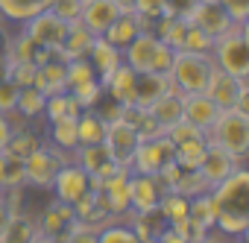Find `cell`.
<instances>
[{
  "mask_svg": "<svg viewBox=\"0 0 249 243\" xmlns=\"http://www.w3.org/2000/svg\"><path fill=\"white\" fill-rule=\"evenodd\" d=\"M208 144L231 153L234 158L246 161L249 153V111L240 108H220L217 120L211 123V129L205 132Z\"/></svg>",
  "mask_w": 249,
  "mask_h": 243,
  "instance_id": "1",
  "label": "cell"
},
{
  "mask_svg": "<svg viewBox=\"0 0 249 243\" xmlns=\"http://www.w3.org/2000/svg\"><path fill=\"white\" fill-rule=\"evenodd\" d=\"M73 161V153H65V150H56L50 147L47 141H41L27 158H24V173H27V185L38 188V191H50L53 185V176L62 164Z\"/></svg>",
  "mask_w": 249,
  "mask_h": 243,
  "instance_id": "5",
  "label": "cell"
},
{
  "mask_svg": "<svg viewBox=\"0 0 249 243\" xmlns=\"http://www.w3.org/2000/svg\"><path fill=\"white\" fill-rule=\"evenodd\" d=\"M94 38L97 35H91L85 27H82V21H73V24H68V35H65V44L53 53L56 59H62V62H71V59H82V56H88V50H91V44H94Z\"/></svg>",
  "mask_w": 249,
  "mask_h": 243,
  "instance_id": "21",
  "label": "cell"
},
{
  "mask_svg": "<svg viewBox=\"0 0 249 243\" xmlns=\"http://www.w3.org/2000/svg\"><path fill=\"white\" fill-rule=\"evenodd\" d=\"M30 243H59V240H56V237H50V234H41V231H38Z\"/></svg>",
  "mask_w": 249,
  "mask_h": 243,
  "instance_id": "50",
  "label": "cell"
},
{
  "mask_svg": "<svg viewBox=\"0 0 249 243\" xmlns=\"http://www.w3.org/2000/svg\"><path fill=\"white\" fill-rule=\"evenodd\" d=\"M76 220V214H73V205H68V202H62V199H53L44 211H41V217L36 220L38 223V231L41 234H50V237H62L65 231H68V226Z\"/></svg>",
  "mask_w": 249,
  "mask_h": 243,
  "instance_id": "18",
  "label": "cell"
},
{
  "mask_svg": "<svg viewBox=\"0 0 249 243\" xmlns=\"http://www.w3.org/2000/svg\"><path fill=\"white\" fill-rule=\"evenodd\" d=\"M141 33V27H138V21H135V15L132 12H123L106 33H103V38L108 41V44H114L117 50H123V47H126L135 35Z\"/></svg>",
  "mask_w": 249,
  "mask_h": 243,
  "instance_id": "28",
  "label": "cell"
},
{
  "mask_svg": "<svg viewBox=\"0 0 249 243\" xmlns=\"http://www.w3.org/2000/svg\"><path fill=\"white\" fill-rule=\"evenodd\" d=\"M214 59L211 53H191V50H173L170 62V79L179 94H205L208 79L214 76Z\"/></svg>",
  "mask_w": 249,
  "mask_h": 243,
  "instance_id": "2",
  "label": "cell"
},
{
  "mask_svg": "<svg viewBox=\"0 0 249 243\" xmlns=\"http://www.w3.org/2000/svg\"><path fill=\"white\" fill-rule=\"evenodd\" d=\"M164 12H167V0H135V3H132V15H135L141 33H150L153 21L161 18Z\"/></svg>",
  "mask_w": 249,
  "mask_h": 243,
  "instance_id": "36",
  "label": "cell"
},
{
  "mask_svg": "<svg viewBox=\"0 0 249 243\" xmlns=\"http://www.w3.org/2000/svg\"><path fill=\"white\" fill-rule=\"evenodd\" d=\"M164 182L159 176H147V173H129V208L135 214H147L159 208V199L164 193Z\"/></svg>",
  "mask_w": 249,
  "mask_h": 243,
  "instance_id": "12",
  "label": "cell"
},
{
  "mask_svg": "<svg viewBox=\"0 0 249 243\" xmlns=\"http://www.w3.org/2000/svg\"><path fill=\"white\" fill-rule=\"evenodd\" d=\"M82 0H53L50 3V9L65 21V24H73V21H79L82 18Z\"/></svg>",
  "mask_w": 249,
  "mask_h": 243,
  "instance_id": "44",
  "label": "cell"
},
{
  "mask_svg": "<svg viewBox=\"0 0 249 243\" xmlns=\"http://www.w3.org/2000/svg\"><path fill=\"white\" fill-rule=\"evenodd\" d=\"M36 234H38V223H36V217H30L24 211V214H12L9 217L3 234H0V243H30Z\"/></svg>",
  "mask_w": 249,
  "mask_h": 243,
  "instance_id": "27",
  "label": "cell"
},
{
  "mask_svg": "<svg viewBox=\"0 0 249 243\" xmlns=\"http://www.w3.org/2000/svg\"><path fill=\"white\" fill-rule=\"evenodd\" d=\"M176 91L173 88V79L170 73H138V82H135V105H153L159 97Z\"/></svg>",
  "mask_w": 249,
  "mask_h": 243,
  "instance_id": "20",
  "label": "cell"
},
{
  "mask_svg": "<svg viewBox=\"0 0 249 243\" xmlns=\"http://www.w3.org/2000/svg\"><path fill=\"white\" fill-rule=\"evenodd\" d=\"M246 27L249 24H231L223 35L214 38V47H211V59H214V68L229 73V76H237V79H246L249 76V41H246Z\"/></svg>",
  "mask_w": 249,
  "mask_h": 243,
  "instance_id": "3",
  "label": "cell"
},
{
  "mask_svg": "<svg viewBox=\"0 0 249 243\" xmlns=\"http://www.w3.org/2000/svg\"><path fill=\"white\" fill-rule=\"evenodd\" d=\"M237 243H240V240H237Z\"/></svg>",
  "mask_w": 249,
  "mask_h": 243,
  "instance_id": "56",
  "label": "cell"
},
{
  "mask_svg": "<svg viewBox=\"0 0 249 243\" xmlns=\"http://www.w3.org/2000/svg\"><path fill=\"white\" fill-rule=\"evenodd\" d=\"M147 111H150V117L156 120V126H159L161 132H167L170 126H176L179 120H182V94H179V91H170V94L159 97L153 105H147Z\"/></svg>",
  "mask_w": 249,
  "mask_h": 243,
  "instance_id": "22",
  "label": "cell"
},
{
  "mask_svg": "<svg viewBox=\"0 0 249 243\" xmlns=\"http://www.w3.org/2000/svg\"><path fill=\"white\" fill-rule=\"evenodd\" d=\"M231 24H249V0H217Z\"/></svg>",
  "mask_w": 249,
  "mask_h": 243,
  "instance_id": "46",
  "label": "cell"
},
{
  "mask_svg": "<svg viewBox=\"0 0 249 243\" xmlns=\"http://www.w3.org/2000/svg\"><path fill=\"white\" fill-rule=\"evenodd\" d=\"M211 196L223 211L249 214V170H246V164H240L231 176H226L220 185H214Z\"/></svg>",
  "mask_w": 249,
  "mask_h": 243,
  "instance_id": "9",
  "label": "cell"
},
{
  "mask_svg": "<svg viewBox=\"0 0 249 243\" xmlns=\"http://www.w3.org/2000/svg\"><path fill=\"white\" fill-rule=\"evenodd\" d=\"M185 21L191 24V27H199L202 33H208V35H223L229 27H231V21H229V15L223 12V6L220 3H202V0H196V3L191 6V12L185 15Z\"/></svg>",
  "mask_w": 249,
  "mask_h": 243,
  "instance_id": "13",
  "label": "cell"
},
{
  "mask_svg": "<svg viewBox=\"0 0 249 243\" xmlns=\"http://www.w3.org/2000/svg\"><path fill=\"white\" fill-rule=\"evenodd\" d=\"M21 33L36 44V47H44V50H59L65 44V35H68V24L53 12V9H44L38 15H33L30 21L21 24Z\"/></svg>",
  "mask_w": 249,
  "mask_h": 243,
  "instance_id": "7",
  "label": "cell"
},
{
  "mask_svg": "<svg viewBox=\"0 0 249 243\" xmlns=\"http://www.w3.org/2000/svg\"><path fill=\"white\" fill-rule=\"evenodd\" d=\"M138 144H141V135H138V129L129 123V120L117 117V120H108V123H106L103 147L108 150L111 161H117L120 167H126V170H129V164H132V156H135V147H138Z\"/></svg>",
  "mask_w": 249,
  "mask_h": 243,
  "instance_id": "8",
  "label": "cell"
},
{
  "mask_svg": "<svg viewBox=\"0 0 249 243\" xmlns=\"http://www.w3.org/2000/svg\"><path fill=\"white\" fill-rule=\"evenodd\" d=\"M0 56H3V50H0Z\"/></svg>",
  "mask_w": 249,
  "mask_h": 243,
  "instance_id": "54",
  "label": "cell"
},
{
  "mask_svg": "<svg viewBox=\"0 0 249 243\" xmlns=\"http://www.w3.org/2000/svg\"><path fill=\"white\" fill-rule=\"evenodd\" d=\"M103 135H106V120H103L94 108H82L79 117H76V138H79V147L103 144Z\"/></svg>",
  "mask_w": 249,
  "mask_h": 243,
  "instance_id": "25",
  "label": "cell"
},
{
  "mask_svg": "<svg viewBox=\"0 0 249 243\" xmlns=\"http://www.w3.org/2000/svg\"><path fill=\"white\" fill-rule=\"evenodd\" d=\"M50 3L53 0H0V18H3L9 27H21L33 15L50 9Z\"/></svg>",
  "mask_w": 249,
  "mask_h": 243,
  "instance_id": "23",
  "label": "cell"
},
{
  "mask_svg": "<svg viewBox=\"0 0 249 243\" xmlns=\"http://www.w3.org/2000/svg\"><path fill=\"white\" fill-rule=\"evenodd\" d=\"M79 103L73 100V94L71 91H56V94H50L47 97V103H44V117H47V123H53V120H59V117H79Z\"/></svg>",
  "mask_w": 249,
  "mask_h": 243,
  "instance_id": "29",
  "label": "cell"
},
{
  "mask_svg": "<svg viewBox=\"0 0 249 243\" xmlns=\"http://www.w3.org/2000/svg\"><path fill=\"white\" fill-rule=\"evenodd\" d=\"M205 150H208V138L176 144V167H182V170H199V164L205 158Z\"/></svg>",
  "mask_w": 249,
  "mask_h": 243,
  "instance_id": "34",
  "label": "cell"
},
{
  "mask_svg": "<svg viewBox=\"0 0 249 243\" xmlns=\"http://www.w3.org/2000/svg\"><path fill=\"white\" fill-rule=\"evenodd\" d=\"M173 62V47H167L153 33H138L123 47V65H129L135 73H167Z\"/></svg>",
  "mask_w": 249,
  "mask_h": 243,
  "instance_id": "4",
  "label": "cell"
},
{
  "mask_svg": "<svg viewBox=\"0 0 249 243\" xmlns=\"http://www.w3.org/2000/svg\"><path fill=\"white\" fill-rule=\"evenodd\" d=\"M44 103H47V94H41L36 85H27V88H18V103H15V114L24 117V120H36L41 111H44Z\"/></svg>",
  "mask_w": 249,
  "mask_h": 243,
  "instance_id": "31",
  "label": "cell"
},
{
  "mask_svg": "<svg viewBox=\"0 0 249 243\" xmlns=\"http://www.w3.org/2000/svg\"><path fill=\"white\" fill-rule=\"evenodd\" d=\"M97 243H138V234L132 231L129 223H123V220L114 217L97 231Z\"/></svg>",
  "mask_w": 249,
  "mask_h": 243,
  "instance_id": "37",
  "label": "cell"
},
{
  "mask_svg": "<svg viewBox=\"0 0 249 243\" xmlns=\"http://www.w3.org/2000/svg\"><path fill=\"white\" fill-rule=\"evenodd\" d=\"M59 243H97V228L85 226L82 220H73L68 226V231L59 237Z\"/></svg>",
  "mask_w": 249,
  "mask_h": 243,
  "instance_id": "42",
  "label": "cell"
},
{
  "mask_svg": "<svg viewBox=\"0 0 249 243\" xmlns=\"http://www.w3.org/2000/svg\"><path fill=\"white\" fill-rule=\"evenodd\" d=\"M214 228H217L220 234L231 237V240H243L246 231H249V214L223 211V208H220V214H217V220H214Z\"/></svg>",
  "mask_w": 249,
  "mask_h": 243,
  "instance_id": "33",
  "label": "cell"
},
{
  "mask_svg": "<svg viewBox=\"0 0 249 243\" xmlns=\"http://www.w3.org/2000/svg\"><path fill=\"white\" fill-rule=\"evenodd\" d=\"M138 243H159V237H144V240H138Z\"/></svg>",
  "mask_w": 249,
  "mask_h": 243,
  "instance_id": "52",
  "label": "cell"
},
{
  "mask_svg": "<svg viewBox=\"0 0 249 243\" xmlns=\"http://www.w3.org/2000/svg\"><path fill=\"white\" fill-rule=\"evenodd\" d=\"M120 15H123V9L114 3V0H85L79 21L91 35H103Z\"/></svg>",
  "mask_w": 249,
  "mask_h": 243,
  "instance_id": "14",
  "label": "cell"
},
{
  "mask_svg": "<svg viewBox=\"0 0 249 243\" xmlns=\"http://www.w3.org/2000/svg\"><path fill=\"white\" fill-rule=\"evenodd\" d=\"M170 164H176V144L167 135H153L144 138L135 147L129 173H147V176H161Z\"/></svg>",
  "mask_w": 249,
  "mask_h": 243,
  "instance_id": "6",
  "label": "cell"
},
{
  "mask_svg": "<svg viewBox=\"0 0 249 243\" xmlns=\"http://www.w3.org/2000/svg\"><path fill=\"white\" fill-rule=\"evenodd\" d=\"M217 214H220V205L214 202L211 191L191 196V205H188V217H191V220L202 223L205 228H214V220H217Z\"/></svg>",
  "mask_w": 249,
  "mask_h": 243,
  "instance_id": "32",
  "label": "cell"
},
{
  "mask_svg": "<svg viewBox=\"0 0 249 243\" xmlns=\"http://www.w3.org/2000/svg\"><path fill=\"white\" fill-rule=\"evenodd\" d=\"M73 161H76L85 173L97 176V173L111 161V156H108V150H106L103 144H88V147H76V150H73Z\"/></svg>",
  "mask_w": 249,
  "mask_h": 243,
  "instance_id": "30",
  "label": "cell"
},
{
  "mask_svg": "<svg viewBox=\"0 0 249 243\" xmlns=\"http://www.w3.org/2000/svg\"><path fill=\"white\" fill-rule=\"evenodd\" d=\"M91 191V173H85L76 161H68L56 170L53 176V185H50V193L53 199H62L68 205H73L82 193Z\"/></svg>",
  "mask_w": 249,
  "mask_h": 243,
  "instance_id": "11",
  "label": "cell"
},
{
  "mask_svg": "<svg viewBox=\"0 0 249 243\" xmlns=\"http://www.w3.org/2000/svg\"><path fill=\"white\" fill-rule=\"evenodd\" d=\"M205 94H208L220 108H240V111H249V105H246V100H249L246 79H237V76H229V73H223V70H214V76L208 79Z\"/></svg>",
  "mask_w": 249,
  "mask_h": 243,
  "instance_id": "10",
  "label": "cell"
},
{
  "mask_svg": "<svg viewBox=\"0 0 249 243\" xmlns=\"http://www.w3.org/2000/svg\"><path fill=\"white\" fill-rule=\"evenodd\" d=\"M217 114H220V105L208 94H182V117L188 123H194L196 129L208 132Z\"/></svg>",
  "mask_w": 249,
  "mask_h": 243,
  "instance_id": "15",
  "label": "cell"
},
{
  "mask_svg": "<svg viewBox=\"0 0 249 243\" xmlns=\"http://www.w3.org/2000/svg\"><path fill=\"white\" fill-rule=\"evenodd\" d=\"M82 3H85V0H82Z\"/></svg>",
  "mask_w": 249,
  "mask_h": 243,
  "instance_id": "55",
  "label": "cell"
},
{
  "mask_svg": "<svg viewBox=\"0 0 249 243\" xmlns=\"http://www.w3.org/2000/svg\"><path fill=\"white\" fill-rule=\"evenodd\" d=\"M88 62H91V68H94L97 79L106 85V82H108V76L123 65V50H117V47H114V44H108L103 35H97V38H94V44H91V50H88Z\"/></svg>",
  "mask_w": 249,
  "mask_h": 243,
  "instance_id": "17",
  "label": "cell"
},
{
  "mask_svg": "<svg viewBox=\"0 0 249 243\" xmlns=\"http://www.w3.org/2000/svg\"><path fill=\"white\" fill-rule=\"evenodd\" d=\"M15 103H18V85L0 76V114H15Z\"/></svg>",
  "mask_w": 249,
  "mask_h": 243,
  "instance_id": "45",
  "label": "cell"
},
{
  "mask_svg": "<svg viewBox=\"0 0 249 243\" xmlns=\"http://www.w3.org/2000/svg\"><path fill=\"white\" fill-rule=\"evenodd\" d=\"M164 135H167V138H170L173 144H185V141H196V138H205V132H202V129H196L194 123H188L185 117L179 120L176 126H170V129H167Z\"/></svg>",
  "mask_w": 249,
  "mask_h": 243,
  "instance_id": "43",
  "label": "cell"
},
{
  "mask_svg": "<svg viewBox=\"0 0 249 243\" xmlns=\"http://www.w3.org/2000/svg\"><path fill=\"white\" fill-rule=\"evenodd\" d=\"M41 141H44V138H41V135H38L33 126H27V129H18V132H12V141H9L6 153L24 161V158H27V156H30V153H33V150L41 144Z\"/></svg>",
  "mask_w": 249,
  "mask_h": 243,
  "instance_id": "38",
  "label": "cell"
},
{
  "mask_svg": "<svg viewBox=\"0 0 249 243\" xmlns=\"http://www.w3.org/2000/svg\"><path fill=\"white\" fill-rule=\"evenodd\" d=\"M202 3H217V0H202Z\"/></svg>",
  "mask_w": 249,
  "mask_h": 243,
  "instance_id": "53",
  "label": "cell"
},
{
  "mask_svg": "<svg viewBox=\"0 0 249 243\" xmlns=\"http://www.w3.org/2000/svg\"><path fill=\"white\" fill-rule=\"evenodd\" d=\"M240 164H243V161H240V158H234L231 153H226V150H220V147L208 144L205 158H202V164H199V173H202V176H205V182L214 188V185H220L226 176H231Z\"/></svg>",
  "mask_w": 249,
  "mask_h": 243,
  "instance_id": "16",
  "label": "cell"
},
{
  "mask_svg": "<svg viewBox=\"0 0 249 243\" xmlns=\"http://www.w3.org/2000/svg\"><path fill=\"white\" fill-rule=\"evenodd\" d=\"M135 82H138V73L129 65H120L108 76V82L103 85V91H106V97H111L114 103H120L123 108H126V105L135 103Z\"/></svg>",
  "mask_w": 249,
  "mask_h": 243,
  "instance_id": "19",
  "label": "cell"
},
{
  "mask_svg": "<svg viewBox=\"0 0 249 243\" xmlns=\"http://www.w3.org/2000/svg\"><path fill=\"white\" fill-rule=\"evenodd\" d=\"M9 208H6V202H3V191H0V234H3V228H6V223H9Z\"/></svg>",
  "mask_w": 249,
  "mask_h": 243,
  "instance_id": "48",
  "label": "cell"
},
{
  "mask_svg": "<svg viewBox=\"0 0 249 243\" xmlns=\"http://www.w3.org/2000/svg\"><path fill=\"white\" fill-rule=\"evenodd\" d=\"M41 94H56V91H68V85H65V62L62 59H50L47 65H41L38 68V73H36V82H33Z\"/></svg>",
  "mask_w": 249,
  "mask_h": 243,
  "instance_id": "26",
  "label": "cell"
},
{
  "mask_svg": "<svg viewBox=\"0 0 249 243\" xmlns=\"http://www.w3.org/2000/svg\"><path fill=\"white\" fill-rule=\"evenodd\" d=\"M71 94H73V100L79 103V108H94V105L103 100V82H100V79H88V82L71 88Z\"/></svg>",
  "mask_w": 249,
  "mask_h": 243,
  "instance_id": "40",
  "label": "cell"
},
{
  "mask_svg": "<svg viewBox=\"0 0 249 243\" xmlns=\"http://www.w3.org/2000/svg\"><path fill=\"white\" fill-rule=\"evenodd\" d=\"M114 3H117L123 12H132V3H135V0H114Z\"/></svg>",
  "mask_w": 249,
  "mask_h": 243,
  "instance_id": "51",
  "label": "cell"
},
{
  "mask_svg": "<svg viewBox=\"0 0 249 243\" xmlns=\"http://www.w3.org/2000/svg\"><path fill=\"white\" fill-rule=\"evenodd\" d=\"M9 141H12V117L0 114V153H6Z\"/></svg>",
  "mask_w": 249,
  "mask_h": 243,
  "instance_id": "47",
  "label": "cell"
},
{
  "mask_svg": "<svg viewBox=\"0 0 249 243\" xmlns=\"http://www.w3.org/2000/svg\"><path fill=\"white\" fill-rule=\"evenodd\" d=\"M47 144L56 147V150H65V153H73L79 147V138H76V117H59L47 126Z\"/></svg>",
  "mask_w": 249,
  "mask_h": 243,
  "instance_id": "24",
  "label": "cell"
},
{
  "mask_svg": "<svg viewBox=\"0 0 249 243\" xmlns=\"http://www.w3.org/2000/svg\"><path fill=\"white\" fill-rule=\"evenodd\" d=\"M214 47V35L202 33L199 27H191L188 24V33H185V47L182 50H191V53H211Z\"/></svg>",
  "mask_w": 249,
  "mask_h": 243,
  "instance_id": "41",
  "label": "cell"
},
{
  "mask_svg": "<svg viewBox=\"0 0 249 243\" xmlns=\"http://www.w3.org/2000/svg\"><path fill=\"white\" fill-rule=\"evenodd\" d=\"M6 188V153H0V191Z\"/></svg>",
  "mask_w": 249,
  "mask_h": 243,
  "instance_id": "49",
  "label": "cell"
},
{
  "mask_svg": "<svg viewBox=\"0 0 249 243\" xmlns=\"http://www.w3.org/2000/svg\"><path fill=\"white\" fill-rule=\"evenodd\" d=\"M88 79H97V73H94V68H91V62H88V56L65 62V85H68V91H71V88H76V85H82V82H88Z\"/></svg>",
  "mask_w": 249,
  "mask_h": 243,
  "instance_id": "39",
  "label": "cell"
},
{
  "mask_svg": "<svg viewBox=\"0 0 249 243\" xmlns=\"http://www.w3.org/2000/svg\"><path fill=\"white\" fill-rule=\"evenodd\" d=\"M188 205H191V196L176 193V191H164L161 199H159V208H156V211L161 214L164 223H176V220L188 217Z\"/></svg>",
  "mask_w": 249,
  "mask_h": 243,
  "instance_id": "35",
  "label": "cell"
}]
</instances>
